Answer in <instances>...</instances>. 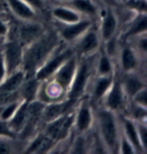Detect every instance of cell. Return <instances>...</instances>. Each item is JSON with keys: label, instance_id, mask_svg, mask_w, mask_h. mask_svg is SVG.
<instances>
[{"label": "cell", "instance_id": "32", "mask_svg": "<svg viewBox=\"0 0 147 154\" xmlns=\"http://www.w3.org/2000/svg\"><path fill=\"white\" fill-rule=\"evenodd\" d=\"M136 127H137L140 143L142 145V148L144 149V151L146 152V150H147V127L144 123H138Z\"/></svg>", "mask_w": 147, "mask_h": 154}, {"label": "cell", "instance_id": "18", "mask_svg": "<svg viewBox=\"0 0 147 154\" xmlns=\"http://www.w3.org/2000/svg\"><path fill=\"white\" fill-rule=\"evenodd\" d=\"M27 109H28V102L24 100L20 102L18 108H17L15 113H14L12 118L8 121V125H9L10 129L14 133L22 131V129H23L27 119Z\"/></svg>", "mask_w": 147, "mask_h": 154}, {"label": "cell", "instance_id": "39", "mask_svg": "<svg viewBox=\"0 0 147 154\" xmlns=\"http://www.w3.org/2000/svg\"><path fill=\"white\" fill-rule=\"evenodd\" d=\"M60 1H70V0H60Z\"/></svg>", "mask_w": 147, "mask_h": 154}, {"label": "cell", "instance_id": "26", "mask_svg": "<svg viewBox=\"0 0 147 154\" xmlns=\"http://www.w3.org/2000/svg\"><path fill=\"white\" fill-rule=\"evenodd\" d=\"M54 140L47 135H38L28 146L27 153H44L51 148Z\"/></svg>", "mask_w": 147, "mask_h": 154}, {"label": "cell", "instance_id": "21", "mask_svg": "<svg viewBox=\"0 0 147 154\" xmlns=\"http://www.w3.org/2000/svg\"><path fill=\"white\" fill-rule=\"evenodd\" d=\"M122 87L125 93V96H128L129 98H133L134 95L137 92H139L141 89L145 88V83L143 82L140 77L135 75V72H127L126 78L122 83Z\"/></svg>", "mask_w": 147, "mask_h": 154}, {"label": "cell", "instance_id": "14", "mask_svg": "<svg viewBox=\"0 0 147 154\" xmlns=\"http://www.w3.org/2000/svg\"><path fill=\"white\" fill-rule=\"evenodd\" d=\"M11 11L16 17L24 21L33 20L36 17V11L23 0H6Z\"/></svg>", "mask_w": 147, "mask_h": 154}, {"label": "cell", "instance_id": "12", "mask_svg": "<svg viewBox=\"0 0 147 154\" xmlns=\"http://www.w3.org/2000/svg\"><path fill=\"white\" fill-rule=\"evenodd\" d=\"M80 42L78 45V51L81 56H90L99 48L100 38L96 31L89 29L80 37Z\"/></svg>", "mask_w": 147, "mask_h": 154}, {"label": "cell", "instance_id": "8", "mask_svg": "<svg viewBox=\"0 0 147 154\" xmlns=\"http://www.w3.org/2000/svg\"><path fill=\"white\" fill-rule=\"evenodd\" d=\"M92 20L93 19L91 18L81 19L78 22L65 24V26L60 31V36L67 42H72L79 39L86 31H88L92 27L93 24Z\"/></svg>", "mask_w": 147, "mask_h": 154}, {"label": "cell", "instance_id": "38", "mask_svg": "<svg viewBox=\"0 0 147 154\" xmlns=\"http://www.w3.org/2000/svg\"><path fill=\"white\" fill-rule=\"evenodd\" d=\"M8 33V27L3 21L0 20V36H5Z\"/></svg>", "mask_w": 147, "mask_h": 154}, {"label": "cell", "instance_id": "25", "mask_svg": "<svg viewBox=\"0 0 147 154\" xmlns=\"http://www.w3.org/2000/svg\"><path fill=\"white\" fill-rule=\"evenodd\" d=\"M39 89V81L34 79H29L26 82L21 84L20 86V95L22 97V100L26 101V102H32L36 99L37 92Z\"/></svg>", "mask_w": 147, "mask_h": 154}, {"label": "cell", "instance_id": "37", "mask_svg": "<svg viewBox=\"0 0 147 154\" xmlns=\"http://www.w3.org/2000/svg\"><path fill=\"white\" fill-rule=\"evenodd\" d=\"M9 152H11V147L5 141L0 140V153L5 154V153H9Z\"/></svg>", "mask_w": 147, "mask_h": 154}, {"label": "cell", "instance_id": "10", "mask_svg": "<svg viewBox=\"0 0 147 154\" xmlns=\"http://www.w3.org/2000/svg\"><path fill=\"white\" fill-rule=\"evenodd\" d=\"M44 26L34 20L25 21L18 29L19 43L28 45L44 34Z\"/></svg>", "mask_w": 147, "mask_h": 154}, {"label": "cell", "instance_id": "15", "mask_svg": "<svg viewBox=\"0 0 147 154\" xmlns=\"http://www.w3.org/2000/svg\"><path fill=\"white\" fill-rule=\"evenodd\" d=\"M121 68L125 74L127 72H135L139 66L138 54L130 46H125L122 48L120 54Z\"/></svg>", "mask_w": 147, "mask_h": 154}, {"label": "cell", "instance_id": "34", "mask_svg": "<svg viewBox=\"0 0 147 154\" xmlns=\"http://www.w3.org/2000/svg\"><path fill=\"white\" fill-rule=\"evenodd\" d=\"M15 133L10 129L8 122L0 119V138H13Z\"/></svg>", "mask_w": 147, "mask_h": 154}, {"label": "cell", "instance_id": "35", "mask_svg": "<svg viewBox=\"0 0 147 154\" xmlns=\"http://www.w3.org/2000/svg\"><path fill=\"white\" fill-rule=\"evenodd\" d=\"M28 5H30L35 11H41L44 9V0H23Z\"/></svg>", "mask_w": 147, "mask_h": 154}, {"label": "cell", "instance_id": "30", "mask_svg": "<svg viewBox=\"0 0 147 154\" xmlns=\"http://www.w3.org/2000/svg\"><path fill=\"white\" fill-rule=\"evenodd\" d=\"M118 147H120V152L123 154H133L135 152L134 147L132 146V144L127 140V138L125 136H121L119 137V144Z\"/></svg>", "mask_w": 147, "mask_h": 154}, {"label": "cell", "instance_id": "20", "mask_svg": "<svg viewBox=\"0 0 147 154\" xmlns=\"http://www.w3.org/2000/svg\"><path fill=\"white\" fill-rule=\"evenodd\" d=\"M70 7L74 8L82 15L87 16L88 18L94 19L99 14L98 6L92 0H70Z\"/></svg>", "mask_w": 147, "mask_h": 154}, {"label": "cell", "instance_id": "31", "mask_svg": "<svg viewBox=\"0 0 147 154\" xmlns=\"http://www.w3.org/2000/svg\"><path fill=\"white\" fill-rule=\"evenodd\" d=\"M87 149V142L83 136H78L74 141V145L72 147L73 153H85Z\"/></svg>", "mask_w": 147, "mask_h": 154}, {"label": "cell", "instance_id": "13", "mask_svg": "<svg viewBox=\"0 0 147 154\" xmlns=\"http://www.w3.org/2000/svg\"><path fill=\"white\" fill-rule=\"evenodd\" d=\"M74 121L76 125V129L79 133H84L90 129L92 122H93V114H92L91 107L88 103H83L80 106L77 114L75 115Z\"/></svg>", "mask_w": 147, "mask_h": 154}, {"label": "cell", "instance_id": "29", "mask_svg": "<svg viewBox=\"0 0 147 154\" xmlns=\"http://www.w3.org/2000/svg\"><path fill=\"white\" fill-rule=\"evenodd\" d=\"M132 99L134 100V103L136 104L137 107L146 109V107H147V89H146V87L143 89H141L139 92H137Z\"/></svg>", "mask_w": 147, "mask_h": 154}, {"label": "cell", "instance_id": "9", "mask_svg": "<svg viewBox=\"0 0 147 154\" xmlns=\"http://www.w3.org/2000/svg\"><path fill=\"white\" fill-rule=\"evenodd\" d=\"M104 98L106 100V109L115 112L122 108L125 93H124L121 81L114 79L111 87L109 88L106 95L104 96Z\"/></svg>", "mask_w": 147, "mask_h": 154}, {"label": "cell", "instance_id": "27", "mask_svg": "<svg viewBox=\"0 0 147 154\" xmlns=\"http://www.w3.org/2000/svg\"><path fill=\"white\" fill-rule=\"evenodd\" d=\"M97 69H98V75H112V72H113V66H112L111 57L105 53V51H102L101 56L99 57Z\"/></svg>", "mask_w": 147, "mask_h": 154}, {"label": "cell", "instance_id": "6", "mask_svg": "<svg viewBox=\"0 0 147 154\" xmlns=\"http://www.w3.org/2000/svg\"><path fill=\"white\" fill-rule=\"evenodd\" d=\"M6 68L7 75L18 71L23 60V49L18 42H10L4 46V53L2 54Z\"/></svg>", "mask_w": 147, "mask_h": 154}, {"label": "cell", "instance_id": "24", "mask_svg": "<svg viewBox=\"0 0 147 154\" xmlns=\"http://www.w3.org/2000/svg\"><path fill=\"white\" fill-rule=\"evenodd\" d=\"M113 75H99L97 81L94 84V91H93V97L95 100L99 101L104 96L106 95V93L108 92L109 88L111 87L112 83H113Z\"/></svg>", "mask_w": 147, "mask_h": 154}, {"label": "cell", "instance_id": "33", "mask_svg": "<svg viewBox=\"0 0 147 154\" xmlns=\"http://www.w3.org/2000/svg\"><path fill=\"white\" fill-rule=\"evenodd\" d=\"M127 5L138 13H146V0H128Z\"/></svg>", "mask_w": 147, "mask_h": 154}, {"label": "cell", "instance_id": "1", "mask_svg": "<svg viewBox=\"0 0 147 154\" xmlns=\"http://www.w3.org/2000/svg\"><path fill=\"white\" fill-rule=\"evenodd\" d=\"M59 43V35L56 33H44L36 40L26 45L23 51V72L25 75H31L44 63Z\"/></svg>", "mask_w": 147, "mask_h": 154}, {"label": "cell", "instance_id": "11", "mask_svg": "<svg viewBox=\"0 0 147 154\" xmlns=\"http://www.w3.org/2000/svg\"><path fill=\"white\" fill-rule=\"evenodd\" d=\"M75 101L76 100H74V99H69L68 101L64 102H51L50 105L44 108L41 116L47 122L53 121L56 118L69 112V109L72 108Z\"/></svg>", "mask_w": 147, "mask_h": 154}, {"label": "cell", "instance_id": "4", "mask_svg": "<svg viewBox=\"0 0 147 154\" xmlns=\"http://www.w3.org/2000/svg\"><path fill=\"white\" fill-rule=\"evenodd\" d=\"M72 56H74V51L70 48L60 51L56 54H51L47 60L37 69L35 72V79L38 80L39 82L47 80L50 77L54 75L57 69Z\"/></svg>", "mask_w": 147, "mask_h": 154}, {"label": "cell", "instance_id": "16", "mask_svg": "<svg viewBox=\"0 0 147 154\" xmlns=\"http://www.w3.org/2000/svg\"><path fill=\"white\" fill-rule=\"evenodd\" d=\"M118 27V18L112 9H108L104 14L101 23V37L104 42H107L114 36Z\"/></svg>", "mask_w": 147, "mask_h": 154}, {"label": "cell", "instance_id": "28", "mask_svg": "<svg viewBox=\"0 0 147 154\" xmlns=\"http://www.w3.org/2000/svg\"><path fill=\"white\" fill-rule=\"evenodd\" d=\"M20 102L18 100H15V101H12L10 102V103L6 104V105H4V109L3 111L0 113V119L3 121H6L8 122L10 120L11 118H12V116L14 115V113L18 108Z\"/></svg>", "mask_w": 147, "mask_h": 154}, {"label": "cell", "instance_id": "22", "mask_svg": "<svg viewBox=\"0 0 147 154\" xmlns=\"http://www.w3.org/2000/svg\"><path fill=\"white\" fill-rule=\"evenodd\" d=\"M25 72L23 69H18L13 74L9 75L6 80H4L0 85V94L1 93H11L16 92L20 88L21 84L25 79Z\"/></svg>", "mask_w": 147, "mask_h": 154}, {"label": "cell", "instance_id": "19", "mask_svg": "<svg viewBox=\"0 0 147 154\" xmlns=\"http://www.w3.org/2000/svg\"><path fill=\"white\" fill-rule=\"evenodd\" d=\"M147 29V16L146 13H138L129 23L128 27L124 33L125 38L138 36L146 32Z\"/></svg>", "mask_w": 147, "mask_h": 154}, {"label": "cell", "instance_id": "2", "mask_svg": "<svg viewBox=\"0 0 147 154\" xmlns=\"http://www.w3.org/2000/svg\"><path fill=\"white\" fill-rule=\"evenodd\" d=\"M99 134L106 151L116 152L119 144L118 125L114 112L108 109H102L98 112Z\"/></svg>", "mask_w": 147, "mask_h": 154}, {"label": "cell", "instance_id": "5", "mask_svg": "<svg viewBox=\"0 0 147 154\" xmlns=\"http://www.w3.org/2000/svg\"><path fill=\"white\" fill-rule=\"evenodd\" d=\"M75 114L67 112L66 114L56 118L54 120L48 122L45 129V135L53 139L54 141L60 140L67 136L71 127L74 125Z\"/></svg>", "mask_w": 147, "mask_h": 154}, {"label": "cell", "instance_id": "23", "mask_svg": "<svg viewBox=\"0 0 147 154\" xmlns=\"http://www.w3.org/2000/svg\"><path fill=\"white\" fill-rule=\"evenodd\" d=\"M124 132H125V137L127 140L132 144L134 147L135 152L136 153H144L145 151L142 148V145L140 143L139 136H138L137 127L135 126L134 122L129 120V119H124Z\"/></svg>", "mask_w": 147, "mask_h": 154}, {"label": "cell", "instance_id": "3", "mask_svg": "<svg viewBox=\"0 0 147 154\" xmlns=\"http://www.w3.org/2000/svg\"><path fill=\"white\" fill-rule=\"evenodd\" d=\"M91 69L92 66L90 60H82L80 63L78 62L76 74H75L73 82H72L70 88H69V99L77 100L85 93L88 87V83L90 81Z\"/></svg>", "mask_w": 147, "mask_h": 154}, {"label": "cell", "instance_id": "7", "mask_svg": "<svg viewBox=\"0 0 147 154\" xmlns=\"http://www.w3.org/2000/svg\"><path fill=\"white\" fill-rule=\"evenodd\" d=\"M78 66L77 57L72 56L70 59H68L62 66L57 69V71L54 72V82L60 87L63 91H66L70 88L73 79L76 74V69Z\"/></svg>", "mask_w": 147, "mask_h": 154}, {"label": "cell", "instance_id": "36", "mask_svg": "<svg viewBox=\"0 0 147 154\" xmlns=\"http://www.w3.org/2000/svg\"><path fill=\"white\" fill-rule=\"evenodd\" d=\"M7 75L6 72V68H5V63L2 54H0V85L1 83L5 80V77Z\"/></svg>", "mask_w": 147, "mask_h": 154}, {"label": "cell", "instance_id": "17", "mask_svg": "<svg viewBox=\"0 0 147 154\" xmlns=\"http://www.w3.org/2000/svg\"><path fill=\"white\" fill-rule=\"evenodd\" d=\"M51 15L59 21L69 24V23H75L82 19V14L78 12L72 7L66 6H56L51 10Z\"/></svg>", "mask_w": 147, "mask_h": 154}]
</instances>
